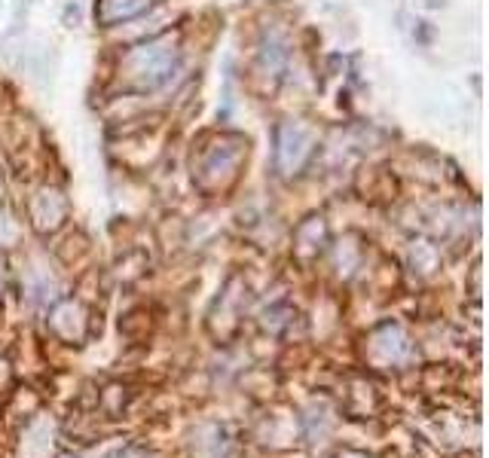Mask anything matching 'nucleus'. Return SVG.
I'll use <instances>...</instances> for the list:
<instances>
[{"label": "nucleus", "instance_id": "nucleus-1", "mask_svg": "<svg viewBox=\"0 0 489 458\" xmlns=\"http://www.w3.org/2000/svg\"><path fill=\"white\" fill-rule=\"evenodd\" d=\"M181 65V46L175 34H162L144 40L141 46L129 49L119 61V80L131 92H153L166 86Z\"/></svg>", "mask_w": 489, "mask_h": 458}, {"label": "nucleus", "instance_id": "nucleus-2", "mask_svg": "<svg viewBox=\"0 0 489 458\" xmlns=\"http://www.w3.org/2000/svg\"><path fill=\"white\" fill-rule=\"evenodd\" d=\"M248 153V144L236 135H220L208 141L196 156H193V180L202 192H223L232 187V180L239 178L242 159Z\"/></svg>", "mask_w": 489, "mask_h": 458}, {"label": "nucleus", "instance_id": "nucleus-3", "mask_svg": "<svg viewBox=\"0 0 489 458\" xmlns=\"http://www.w3.org/2000/svg\"><path fill=\"white\" fill-rule=\"evenodd\" d=\"M315 153V135L303 122H281L275 131V171L284 178L300 175Z\"/></svg>", "mask_w": 489, "mask_h": 458}, {"label": "nucleus", "instance_id": "nucleus-4", "mask_svg": "<svg viewBox=\"0 0 489 458\" xmlns=\"http://www.w3.org/2000/svg\"><path fill=\"white\" fill-rule=\"evenodd\" d=\"M31 220L40 232H49V229H58L61 220L68 217V199L65 192L55 190V187H40L34 196H31Z\"/></svg>", "mask_w": 489, "mask_h": 458}, {"label": "nucleus", "instance_id": "nucleus-5", "mask_svg": "<svg viewBox=\"0 0 489 458\" xmlns=\"http://www.w3.org/2000/svg\"><path fill=\"white\" fill-rule=\"evenodd\" d=\"M150 6H153V0H98L95 22L101 28H114L119 22H131V18L144 16Z\"/></svg>", "mask_w": 489, "mask_h": 458}, {"label": "nucleus", "instance_id": "nucleus-6", "mask_svg": "<svg viewBox=\"0 0 489 458\" xmlns=\"http://www.w3.org/2000/svg\"><path fill=\"white\" fill-rule=\"evenodd\" d=\"M288 55H291L288 34H284L281 28H269L267 34H263V43H260V67L267 70L269 77H279Z\"/></svg>", "mask_w": 489, "mask_h": 458}, {"label": "nucleus", "instance_id": "nucleus-7", "mask_svg": "<svg viewBox=\"0 0 489 458\" xmlns=\"http://www.w3.org/2000/svg\"><path fill=\"white\" fill-rule=\"evenodd\" d=\"M416 25H419V40L428 43V40H431V28H428V22H416Z\"/></svg>", "mask_w": 489, "mask_h": 458}, {"label": "nucleus", "instance_id": "nucleus-8", "mask_svg": "<svg viewBox=\"0 0 489 458\" xmlns=\"http://www.w3.org/2000/svg\"><path fill=\"white\" fill-rule=\"evenodd\" d=\"M4 269L6 266H4V260H0V290H4Z\"/></svg>", "mask_w": 489, "mask_h": 458}, {"label": "nucleus", "instance_id": "nucleus-9", "mask_svg": "<svg viewBox=\"0 0 489 458\" xmlns=\"http://www.w3.org/2000/svg\"><path fill=\"white\" fill-rule=\"evenodd\" d=\"M0 196H4V183H0Z\"/></svg>", "mask_w": 489, "mask_h": 458}]
</instances>
